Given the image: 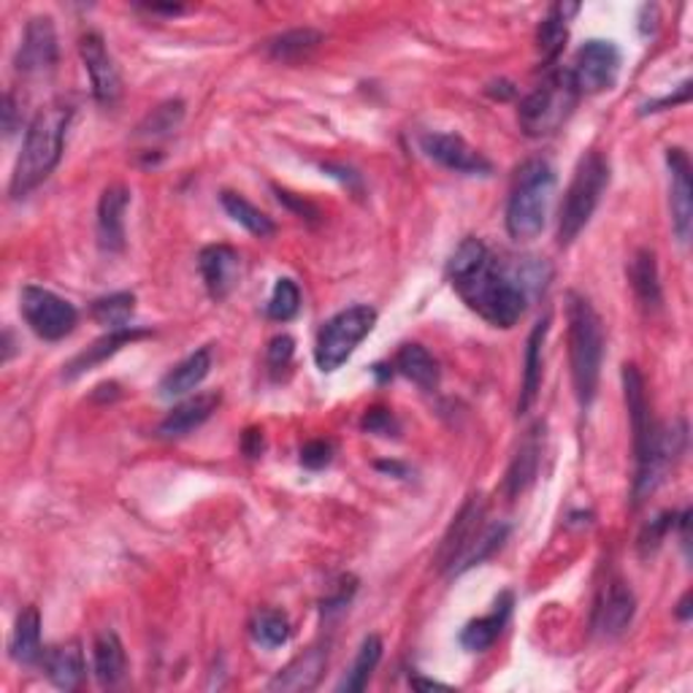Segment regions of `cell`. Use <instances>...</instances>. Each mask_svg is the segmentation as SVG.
I'll use <instances>...</instances> for the list:
<instances>
[{
    "instance_id": "cell-30",
    "label": "cell",
    "mask_w": 693,
    "mask_h": 693,
    "mask_svg": "<svg viewBox=\"0 0 693 693\" xmlns=\"http://www.w3.org/2000/svg\"><path fill=\"white\" fill-rule=\"evenodd\" d=\"M393 366L401 376H406V380H412L414 385H420L423 390H433L439 385V363L433 361V355L423 344L401 346Z\"/></svg>"
},
{
    "instance_id": "cell-35",
    "label": "cell",
    "mask_w": 693,
    "mask_h": 693,
    "mask_svg": "<svg viewBox=\"0 0 693 693\" xmlns=\"http://www.w3.org/2000/svg\"><path fill=\"white\" fill-rule=\"evenodd\" d=\"M506 534H510V529H506L504 523H493V525H482V531L476 534V540L469 544L466 553L458 559V563L453 566V572L450 574H461L466 572V569L476 566V563H482L488 559V555H493L496 550L501 548V542L506 540Z\"/></svg>"
},
{
    "instance_id": "cell-32",
    "label": "cell",
    "mask_w": 693,
    "mask_h": 693,
    "mask_svg": "<svg viewBox=\"0 0 693 693\" xmlns=\"http://www.w3.org/2000/svg\"><path fill=\"white\" fill-rule=\"evenodd\" d=\"M220 201H222V209H225V212L231 214L241 228H247V231H250L252 237H258V239L274 237L277 225H274V222H271V217L260 212L255 203L247 201L244 195L225 190V193L220 195Z\"/></svg>"
},
{
    "instance_id": "cell-19",
    "label": "cell",
    "mask_w": 693,
    "mask_h": 693,
    "mask_svg": "<svg viewBox=\"0 0 693 693\" xmlns=\"http://www.w3.org/2000/svg\"><path fill=\"white\" fill-rule=\"evenodd\" d=\"M634 612L636 599L634 593H631V587L626 583H621V580H612V583L606 585L602 604H599L596 623H593V626H596L599 634L606 636V640H612V636H621L623 631L631 626Z\"/></svg>"
},
{
    "instance_id": "cell-24",
    "label": "cell",
    "mask_w": 693,
    "mask_h": 693,
    "mask_svg": "<svg viewBox=\"0 0 693 693\" xmlns=\"http://www.w3.org/2000/svg\"><path fill=\"white\" fill-rule=\"evenodd\" d=\"M125 647H122L120 636L114 631H101L92 642V672H96L98 683L103 689H111V685L120 683L125 677Z\"/></svg>"
},
{
    "instance_id": "cell-5",
    "label": "cell",
    "mask_w": 693,
    "mask_h": 693,
    "mask_svg": "<svg viewBox=\"0 0 693 693\" xmlns=\"http://www.w3.org/2000/svg\"><path fill=\"white\" fill-rule=\"evenodd\" d=\"M610 184V163L602 152H587L578 163L572 182H569L566 195L561 203L559 217V244L566 247L583 233V228L591 222L596 212L602 193Z\"/></svg>"
},
{
    "instance_id": "cell-13",
    "label": "cell",
    "mask_w": 693,
    "mask_h": 693,
    "mask_svg": "<svg viewBox=\"0 0 693 693\" xmlns=\"http://www.w3.org/2000/svg\"><path fill=\"white\" fill-rule=\"evenodd\" d=\"M423 152L433 163L455 173H469V177H485L491 173V160L482 152H476L469 141H463L455 133H429L423 135Z\"/></svg>"
},
{
    "instance_id": "cell-43",
    "label": "cell",
    "mask_w": 693,
    "mask_h": 693,
    "mask_svg": "<svg viewBox=\"0 0 693 693\" xmlns=\"http://www.w3.org/2000/svg\"><path fill=\"white\" fill-rule=\"evenodd\" d=\"M331 455H333L331 442H323V439H318V442L303 444L301 463L307 469H323V466H328V463H331Z\"/></svg>"
},
{
    "instance_id": "cell-23",
    "label": "cell",
    "mask_w": 693,
    "mask_h": 693,
    "mask_svg": "<svg viewBox=\"0 0 693 693\" xmlns=\"http://www.w3.org/2000/svg\"><path fill=\"white\" fill-rule=\"evenodd\" d=\"M629 280L634 288L636 301L645 312H659L664 293H661V277L659 263H655L653 250H640L629 265Z\"/></svg>"
},
{
    "instance_id": "cell-16",
    "label": "cell",
    "mask_w": 693,
    "mask_h": 693,
    "mask_svg": "<svg viewBox=\"0 0 693 693\" xmlns=\"http://www.w3.org/2000/svg\"><path fill=\"white\" fill-rule=\"evenodd\" d=\"M482 520H485V504H482L480 496H472L463 504V510L458 512V518L450 525V531L444 534L442 544H439L436 561L439 566L453 572V566L466 553V548L476 540V534L482 531Z\"/></svg>"
},
{
    "instance_id": "cell-45",
    "label": "cell",
    "mask_w": 693,
    "mask_h": 693,
    "mask_svg": "<svg viewBox=\"0 0 693 693\" xmlns=\"http://www.w3.org/2000/svg\"><path fill=\"white\" fill-rule=\"evenodd\" d=\"M689 98H691V82H685L683 87H680L677 96H666L664 101L647 103V107L642 109V111H645V114H647V111H661L664 107H677V103H685V101H689Z\"/></svg>"
},
{
    "instance_id": "cell-27",
    "label": "cell",
    "mask_w": 693,
    "mask_h": 693,
    "mask_svg": "<svg viewBox=\"0 0 693 693\" xmlns=\"http://www.w3.org/2000/svg\"><path fill=\"white\" fill-rule=\"evenodd\" d=\"M510 612H512V596L510 593H504V596L496 602V606H493V612H488L485 617H476V621H472L466 629L461 631V645L466 647L469 653H482V650L491 647L493 642L499 640L501 631H504Z\"/></svg>"
},
{
    "instance_id": "cell-6",
    "label": "cell",
    "mask_w": 693,
    "mask_h": 693,
    "mask_svg": "<svg viewBox=\"0 0 693 693\" xmlns=\"http://www.w3.org/2000/svg\"><path fill=\"white\" fill-rule=\"evenodd\" d=\"M580 92L574 87L569 71H550L536 84L529 96L523 98L518 111V122L525 135L531 139H542V135H553L563 122L572 114L574 103H578Z\"/></svg>"
},
{
    "instance_id": "cell-40",
    "label": "cell",
    "mask_w": 693,
    "mask_h": 693,
    "mask_svg": "<svg viewBox=\"0 0 693 693\" xmlns=\"http://www.w3.org/2000/svg\"><path fill=\"white\" fill-rule=\"evenodd\" d=\"M182 117H184V103L169 101V103H163V107L152 109V114L139 125V133L141 135H169L171 130L179 128Z\"/></svg>"
},
{
    "instance_id": "cell-3",
    "label": "cell",
    "mask_w": 693,
    "mask_h": 693,
    "mask_svg": "<svg viewBox=\"0 0 693 693\" xmlns=\"http://www.w3.org/2000/svg\"><path fill=\"white\" fill-rule=\"evenodd\" d=\"M569 361H572L574 395L580 406H591L596 399L599 376L604 361V328L593 303L580 293H569Z\"/></svg>"
},
{
    "instance_id": "cell-50",
    "label": "cell",
    "mask_w": 693,
    "mask_h": 693,
    "mask_svg": "<svg viewBox=\"0 0 693 693\" xmlns=\"http://www.w3.org/2000/svg\"><path fill=\"white\" fill-rule=\"evenodd\" d=\"M414 689H448V685L442 683H431V680H412Z\"/></svg>"
},
{
    "instance_id": "cell-33",
    "label": "cell",
    "mask_w": 693,
    "mask_h": 693,
    "mask_svg": "<svg viewBox=\"0 0 693 693\" xmlns=\"http://www.w3.org/2000/svg\"><path fill=\"white\" fill-rule=\"evenodd\" d=\"M536 463H540V436H536V431H531V436L520 444L510 472H506V493L512 499L531 485V480L536 476Z\"/></svg>"
},
{
    "instance_id": "cell-10",
    "label": "cell",
    "mask_w": 693,
    "mask_h": 693,
    "mask_svg": "<svg viewBox=\"0 0 693 693\" xmlns=\"http://www.w3.org/2000/svg\"><path fill=\"white\" fill-rule=\"evenodd\" d=\"M621 73V49L612 41L593 39L585 41L574 54V63L569 68L574 87L580 96H596V92L610 90L617 82Z\"/></svg>"
},
{
    "instance_id": "cell-28",
    "label": "cell",
    "mask_w": 693,
    "mask_h": 693,
    "mask_svg": "<svg viewBox=\"0 0 693 693\" xmlns=\"http://www.w3.org/2000/svg\"><path fill=\"white\" fill-rule=\"evenodd\" d=\"M548 331H550V314H544L540 323L534 325V331H531L529 344H525L523 390H520V404H518L520 412H529V406L534 404L536 393H540V385H542V346H544V339H548Z\"/></svg>"
},
{
    "instance_id": "cell-25",
    "label": "cell",
    "mask_w": 693,
    "mask_h": 693,
    "mask_svg": "<svg viewBox=\"0 0 693 693\" xmlns=\"http://www.w3.org/2000/svg\"><path fill=\"white\" fill-rule=\"evenodd\" d=\"M147 337V331H139V328H117V331H109L107 337L98 339L96 344L87 346L84 352H79L77 358H73L71 363L66 366V376L68 380H73V376L84 374V371L96 369L98 363H103L107 358L114 355V352H120L122 346L135 342V339Z\"/></svg>"
},
{
    "instance_id": "cell-12",
    "label": "cell",
    "mask_w": 693,
    "mask_h": 693,
    "mask_svg": "<svg viewBox=\"0 0 693 693\" xmlns=\"http://www.w3.org/2000/svg\"><path fill=\"white\" fill-rule=\"evenodd\" d=\"M79 54H82L84 71L87 77H90L92 96H96L98 103H103V107H114L122 96V79L114 66V58L109 54L103 36L96 33V30L84 33L82 39H79Z\"/></svg>"
},
{
    "instance_id": "cell-29",
    "label": "cell",
    "mask_w": 693,
    "mask_h": 693,
    "mask_svg": "<svg viewBox=\"0 0 693 693\" xmlns=\"http://www.w3.org/2000/svg\"><path fill=\"white\" fill-rule=\"evenodd\" d=\"M9 650L17 664H36L41 659V615L36 606H28V610L20 612Z\"/></svg>"
},
{
    "instance_id": "cell-20",
    "label": "cell",
    "mask_w": 693,
    "mask_h": 693,
    "mask_svg": "<svg viewBox=\"0 0 693 693\" xmlns=\"http://www.w3.org/2000/svg\"><path fill=\"white\" fill-rule=\"evenodd\" d=\"M217 406H220V393H198L193 395V399L173 406V410L169 412V418L160 423L158 433L163 439L188 436L190 431H195L198 425H203L209 418H212V414L217 412Z\"/></svg>"
},
{
    "instance_id": "cell-4",
    "label": "cell",
    "mask_w": 693,
    "mask_h": 693,
    "mask_svg": "<svg viewBox=\"0 0 693 693\" xmlns=\"http://www.w3.org/2000/svg\"><path fill=\"white\" fill-rule=\"evenodd\" d=\"M555 193V173L544 160H529L518 171L506 203V231L512 239L531 241L544 231L550 201Z\"/></svg>"
},
{
    "instance_id": "cell-11",
    "label": "cell",
    "mask_w": 693,
    "mask_h": 693,
    "mask_svg": "<svg viewBox=\"0 0 693 693\" xmlns=\"http://www.w3.org/2000/svg\"><path fill=\"white\" fill-rule=\"evenodd\" d=\"M17 73L24 79H47L58 68V33L52 17H33L24 28L14 58Z\"/></svg>"
},
{
    "instance_id": "cell-15",
    "label": "cell",
    "mask_w": 693,
    "mask_h": 693,
    "mask_svg": "<svg viewBox=\"0 0 693 693\" xmlns=\"http://www.w3.org/2000/svg\"><path fill=\"white\" fill-rule=\"evenodd\" d=\"M623 393H626L631 431H634V455L636 463H642L650 450V442H653L655 436V425L653 418H650L645 380H642L640 369H636L634 363H626V366H623Z\"/></svg>"
},
{
    "instance_id": "cell-42",
    "label": "cell",
    "mask_w": 693,
    "mask_h": 693,
    "mask_svg": "<svg viewBox=\"0 0 693 693\" xmlns=\"http://www.w3.org/2000/svg\"><path fill=\"white\" fill-rule=\"evenodd\" d=\"M293 352H295V344L290 337H277L271 339L269 344V369L274 371V374H280V371H284L290 366V361H293Z\"/></svg>"
},
{
    "instance_id": "cell-17",
    "label": "cell",
    "mask_w": 693,
    "mask_h": 693,
    "mask_svg": "<svg viewBox=\"0 0 693 693\" xmlns=\"http://www.w3.org/2000/svg\"><path fill=\"white\" fill-rule=\"evenodd\" d=\"M130 190L125 184H111L98 203V244L103 252H120L125 247V212Z\"/></svg>"
},
{
    "instance_id": "cell-38",
    "label": "cell",
    "mask_w": 693,
    "mask_h": 693,
    "mask_svg": "<svg viewBox=\"0 0 693 693\" xmlns=\"http://www.w3.org/2000/svg\"><path fill=\"white\" fill-rule=\"evenodd\" d=\"M252 636L260 647L265 650H274L282 647L284 642L290 640V623L282 612L277 610H263L252 623Z\"/></svg>"
},
{
    "instance_id": "cell-49",
    "label": "cell",
    "mask_w": 693,
    "mask_h": 693,
    "mask_svg": "<svg viewBox=\"0 0 693 693\" xmlns=\"http://www.w3.org/2000/svg\"><path fill=\"white\" fill-rule=\"evenodd\" d=\"M677 615H680V621H689V617H691V593H685V596H683Z\"/></svg>"
},
{
    "instance_id": "cell-34",
    "label": "cell",
    "mask_w": 693,
    "mask_h": 693,
    "mask_svg": "<svg viewBox=\"0 0 693 693\" xmlns=\"http://www.w3.org/2000/svg\"><path fill=\"white\" fill-rule=\"evenodd\" d=\"M382 659V640L380 636H366V640L361 642V650H358L355 655V664L350 666V672H346V677L339 683V691H363L369 685V677L374 674L376 664H380Z\"/></svg>"
},
{
    "instance_id": "cell-39",
    "label": "cell",
    "mask_w": 693,
    "mask_h": 693,
    "mask_svg": "<svg viewBox=\"0 0 693 693\" xmlns=\"http://www.w3.org/2000/svg\"><path fill=\"white\" fill-rule=\"evenodd\" d=\"M301 309V290L293 280H277L269 299V318L277 323H288L299 314Z\"/></svg>"
},
{
    "instance_id": "cell-2",
    "label": "cell",
    "mask_w": 693,
    "mask_h": 693,
    "mask_svg": "<svg viewBox=\"0 0 693 693\" xmlns=\"http://www.w3.org/2000/svg\"><path fill=\"white\" fill-rule=\"evenodd\" d=\"M68 122H71L68 103H49L30 120L28 130H24L22 152L17 158L14 173H11V195H28L54 171V165L63 158Z\"/></svg>"
},
{
    "instance_id": "cell-48",
    "label": "cell",
    "mask_w": 693,
    "mask_h": 693,
    "mask_svg": "<svg viewBox=\"0 0 693 693\" xmlns=\"http://www.w3.org/2000/svg\"><path fill=\"white\" fill-rule=\"evenodd\" d=\"M280 201H284V203H288V207L299 209V212H301V217H303V214H309V217H318V209H314V207H312V203H307V201H295V198H293V195H290V193H282V190H280Z\"/></svg>"
},
{
    "instance_id": "cell-9",
    "label": "cell",
    "mask_w": 693,
    "mask_h": 693,
    "mask_svg": "<svg viewBox=\"0 0 693 693\" xmlns=\"http://www.w3.org/2000/svg\"><path fill=\"white\" fill-rule=\"evenodd\" d=\"M685 439H689V429H685L683 420H677L672 425H661V429L655 425V436L650 442L645 461L636 463L634 504H642L664 482V476L670 474L674 461L683 455Z\"/></svg>"
},
{
    "instance_id": "cell-1",
    "label": "cell",
    "mask_w": 693,
    "mask_h": 693,
    "mask_svg": "<svg viewBox=\"0 0 693 693\" xmlns=\"http://www.w3.org/2000/svg\"><path fill=\"white\" fill-rule=\"evenodd\" d=\"M448 280L472 312L496 328H512L525 314L529 293L520 274L501 269L480 239H466L458 244L448 260Z\"/></svg>"
},
{
    "instance_id": "cell-8",
    "label": "cell",
    "mask_w": 693,
    "mask_h": 693,
    "mask_svg": "<svg viewBox=\"0 0 693 693\" xmlns=\"http://www.w3.org/2000/svg\"><path fill=\"white\" fill-rule=\"evenodd\" d=\"M20 309L24 323L30 325V331L36 337L47 339V342H60L68 333L77 328L79 312L73 303L60 299L52 290L39 288V284H28L22 288L20 295Z\"/></svg>"
},
{
    "instance_id": "cell-46",
    "label": "cell",
    "mask_w": 693,
    "mask_h": 693,
    "mask_svg": "<svg viewBox=\"0 0 693 693\" xmlns=\"http://www.w3.org/2000/svg\"><path fill=\"white\" fill-rule=\"evenodd\" d=\"M14 117H17V109H14V96H6L3 98V130H6V135H11L17 130V122H14Z\"/></svg>"
},
{
    "instance_id": "cell-41",
    "label": "cell",
    "mask_w": 693,
    "mask_h": 693,
    "mask_svg": "<svg viewBox=\"0 0 693 693\" xmlns=\"http://www.w3.org/2000/svg\"><path fill=\"white\" fill-rule=\"evenodd\" d=\"M672 525H674V512H664V515L650 520L640 534V553L642 555L655 553V550L661 548V542H664V536L672 531Z\"/></svg>"
},
{
    "instance_id": "cell-44",
    "label": "cell",
    "mask_w": 693,
    "mask_h": 693,
    "mask_svg": "<svg viewBox=\"0 0 693 693\" xmlns=\"http://www.w3.org/2000/svg\"><path fill=\"white\" fill-rule=\"evenodd\" d=\"M363 429L369 433H380V436H390V433L399 431V425H395L393 414L388 410H371L366 418H363Z\"/></svg>"
},
{
    "instance_id": "cell-37",
    "label": "cell",
    "mask_w": 693,
    "mask_h": 693,
    "mask_svg": "<svg viewBox=\"0 0 693 693\" xmlns=\"http://www.w3.org/2000/svg\"><path fill=\"white\" fill-rule=\"evenodd\" d=\"M133 293H111L107 299H98L92 303V318L101 325H107L109 331H117V328H128L130 314H133Z\"/></svg>"
},
{
    "instance_id": "cell-22",
    "label": "cell",
    "mask_w": 693,
    "mask_h": 693,
    "mask_svg": "<svg viewBox=\"0 0 693 693\" xmlns=\"http://www.w3.org/2000/svg\"><path fill=\"white\" fill-rule=\"evenodd\" d=\"M209 369H212V350H209V346H201V350H195L193 355L179 361L177 366L163 376V382H160V395H163V399L188 395L190 390H195L203 380H207Z\"/></svg>"
},
{
    "instance_id": "cell-14",
    "label": "cell",
    "mask_w": 693,
    "mask_h": 693,
    "mask_svg": "<svg viewBox=\"0 0 693 693\" xmlns=\"http://www.w3.org/2000/svg\"><path fill=\"white\" fill-rule=\"evenodd\" d=\"M666 165H670L672 179V228L683 244L691 241L693 228V184H691V160L680 147H672L666 152Z\"/></svg>"
},
{
    "instance_id": "cell-36",
    "label": "cell",
    "mask_w": 693,
    "mask_h": 693,
    "mask_svg": "<svg viewBox=\"0 0 693 693\" xmlns=\"http://www.w3.org/2000/svg\"><path fill=\"white\" fill-rule=\"evenodd\" d=\"M320 41H323V36L312 28L290 30V33L277 36V39L269 43V54L274 60H282V63H293V60L307 58Z\"/></svg>"
},
{
    "instance_id": "cell-21",
    "label": "cell",
    "mask_w": 693,
    "mask_h": 693,
    "mask_svg": "<svg viewBox=\"0 0 693 693\" xmlns=\"http://www.w3.org/2000/svg\"><path fill=\"white\" fill-rule=\"evenodd\" d=\"M325 661L328 653L323 647L307 650V653L290 661V664L271 680L269 691H290V693L312 691L314 685H318L320 674L325 670Z\"/></svg>"
},
{
    "instance_id": "cell-7",
    "label": "cell",
    "mask_w": 693,
    "mask_h": 693,
    "mask_svg": "<svg viewBox=\"0 0 693 693\" xmlns=\"http://www.w3.org/2000/svg\"><path fill=\"white\" fill-rule=\"evenodd\" d=\"M376 325V312L371 307H350L344 312H339L337 318H331L320 331L318 344H314V363L320 371L331 374L339 366H344L350 361L352 352L358 350V344L374 331Z\"/></svg>"
},
{
    "instance_id": "cell-26",
    "label": "cell",
    "mask_w": 693,
    "mask_h": 693,
    "mask_svg": "<svg viewBox=\"0 0 693 693\" xmlns=\"http://www.w3.org/2000/svg\"><path fill=\"white\" fill-rule=\"evenodd\" d=\"M43 672H47V677L52 680L58 689L63 691L79 689V683L84 680V655L77 642L49 647L47 653H43Z\"/></svg>"
},
{
    "instance_id": "cell-47",
    "label": "cell",
    "mask_w": 693,
    "mask_h": 693,
    "mask_svg": "<svg viewBox=\"0 0 693 693\" xmlns=\"http://www.w3.org/2000/svg\"><path fill=\"white\" fill-rule=\"evenodd\" d=\"M260 450H263V431H247L244 453L250 458H255L260 455Z\"/></svg>"
},
{
    "instance_id": "cell-31",
    "label": "cell",
    "mask_w": 693,
    "mask_h": 693,
    "mask_svg": "<svg viewBox=\"0 0 693 693\" xmlns=\"http://www.w3.org/2000/svg\"><path fill=\"white\" fill-rule=\"evenodd\" d=\"M580 11V6L574 3H559L548 11L544 22L540 24V33H536V41H540V52L548 60H555L561 54L563 43H566L569 36V20Z\"/></svg>"
},
{
    "instance_id": "cell-18",
    "label": "cell",
    "mask_w": 693,
    "mask_h": 693,
    "mask_svg": "<svg viewBox=\"0 0 693 693\" xmlns=\"http://www.w3.org/2000/svg\"><path fill=\"white\" fill-rule=\"evenodd\" d=\"M198 269H201V277L203 282H207L209 293H212L214 299H225L239 282L241 258L239 252L228 244L203 247L201 255H198Z\"/></svg>"
}]
</instances>
